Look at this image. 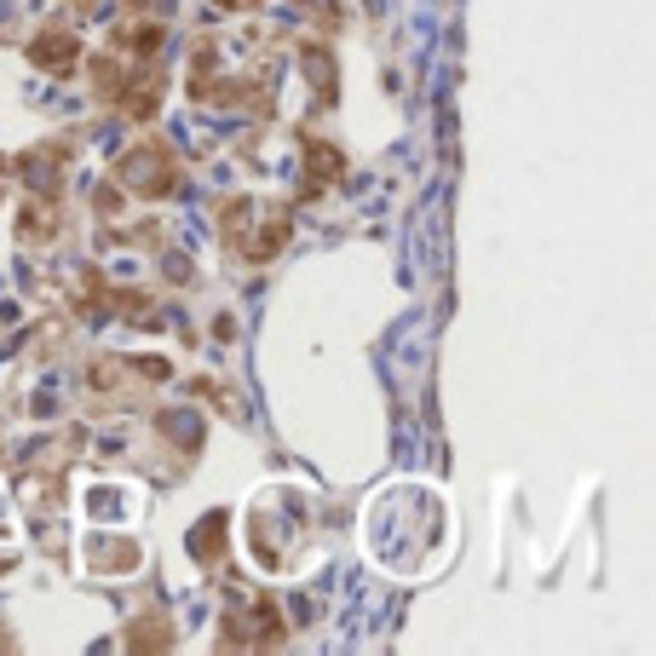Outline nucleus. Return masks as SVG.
Here are the masks:
<instances>
[]
</instances>
